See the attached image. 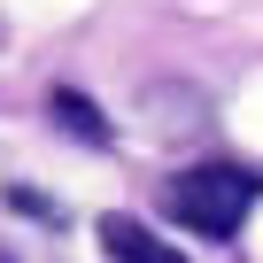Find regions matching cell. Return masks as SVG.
Segmentation results:
<instances>
[{
	"mask_svg": "<svg viewBox=\"0 0 263 263\" xmlns=\"http://www.w3.org/2000/svg\"><path fill=\"white\" fill-rule=\"evenodd\" d=\"M255 194H263L255 171H240V163H194V171H178V178L163 186V209H171L178 224L209 232V240H232L240 217L255 209Z\"/></svg>",
	"mask_w": 263,
	"mask_h": 263,
	"instance_id": "1",
	"label": "cell"
},
{
	"mask_svg": "<svg viewBox=\"0 0 263 263\" xmlns=\"http://www.w3.org/2000/svg\"><path fill=\"white\" fill-rule=\"evenodd\" d=\"M101 248H108V263H186L171 240H155L147 224H132V217H101Z\"/></svg>",
	"mask_w": 263,
	"mask_h": 263,
	"instance_id": "2",
	"label": "cell"
},
{
	"mask_svg": "<svg viewBox=\"0 0 263 263\" xmlns=\"http://www.w3.org/2000/svg\"><path fill=\"white\" fill-rule=\"evenodd\" d=\"M54 124H62V132H78V140H93V147L108 140V116H101V108H93L85 93H70V85L54 93Z\"/></svg>",
	"mask_w": 263,
	"mask_h": 263,
	"instance_id": "3",
	"label": "cell"
}]
</instances>
